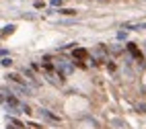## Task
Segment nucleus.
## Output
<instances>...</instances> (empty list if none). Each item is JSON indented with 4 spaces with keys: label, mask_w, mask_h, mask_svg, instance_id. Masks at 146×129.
I'll return each mask as SVG.
<instances>
[{
    "label": "nucleus",
    "mask_w": 146,
    "mask_h": 129,
    "mask_svg": "<svg viewBox=\"0 0 146 129\" xmlns=\"http://www.w3.org/2000/svg\"><path fill=\"white\" fill-rule=\"evenodd\" d=\"M0 64H2V66H6V68H8V66H11V64H13V59H11V57H4V59H2V62H0Z\"/></svg>",
    "instance_id": "obj_5"
},
{
    "label": "nucleus",
    "mask_w": 146,
    "mask_h": 129,
    "mask_svg": "<svg viewBox=\"0 0 146 129\" xmlns=\"http://www.w3.org/2000/svg\"><path fill=\"white\" fill-rule=\"evenodd\" d=\"M60 13H62V14H68V16H72V14H76V11H72V8H62Z\"/></svg>",
    "instance_id": "obj_3"
},
{
    "label": "nucleus",
    "mask_w": 146,
    "mask_h": 129,
    "mask_svg": "<svg viewBox=\"0 0 146 129\" xmlns=\"http://www.w3.org/2000/svg\"><path fill=\"white\" fill-rule=\"evenodd\" d=\"M72 55H74L76 59H84V57H86V51H84V49H74Z\"/></svg>",
    "instance_id": "obj_2"
},
{
    "label": "nucleus",
    "mask_w": 146,
    "mask_h": 129,
    "mask_svg": "<svg viewBox=\"0 0 146 129\" xmlns=\"http://www.w3.org/2000/svg\"><path fill=\"white\" fill-rule=\"evenodd\" d=\"M128 49H130V51H132V55H134L136 59H142V53H140V49H138V47H136L134 43H128Z\"/></svg>",
    "instance_id": "obj_1"
},
{
    "label": "nucleus",
    "mask_w": 146,
    "mask_h": 129,
    "mask_svg": "<svg viewBox=\"0 0 146 129\" xmlns=\"http://www.w3.org/2000/svg\"><path fill=\"white\" fill-rule=\"evenodd\" d=\"M13 31H15V27H13V25H8V27H6V29H4V33H2V35H4V37H6V35H11V33H13Z\"/></svg>",
    "instance_id": "obj_4"
}]
</instances>
